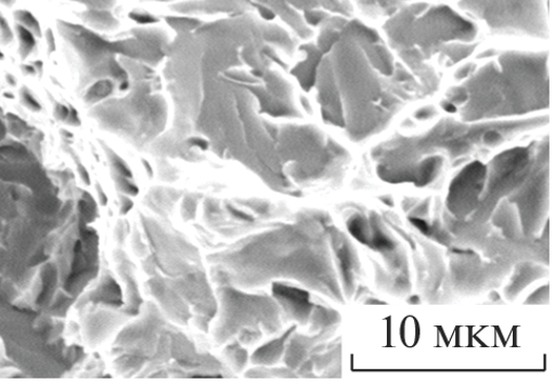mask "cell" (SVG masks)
I'll return each instance as SVG.
<instances>
[{
    "label": "cell",
    "instance_id": "cell-1",
    "mask_svg": "<svg viewBox=\"0 0 555 384\" xmlns=\"http://www.w3.org/2000/svg\"><path fill=\"white\" fill-rule=\"evenodd\" d=\"M333 255L332 230L304 221L246 238L209 259L218 284L250 290L291 279L344 303Z\"/></svg>",
    "mask_w": 555,
    "mask_h": 384
},
{
    "label": "cell",
    "instance_id": "cell-2",
    "mask_svg": "<svg viewBox=\"0 0 555 384\" xmlns=\"http://www.w3.org/2000/svg\"><path fill=\"white\" fill-rule=\"evenodd\" d=\"M220 312L215 337L220 345L233 341L251 345L262 333L282 329V310L275 298L241 293L231 284H219Z\"/></svg>",
    "mask_w": 555,
    "mask_h": 384
},
{
    "label": "cell",
    "instance_id": "cell-3",
    "mask_svg": "<svg viewBox=\"0 0 555 384\" xmlns=\"http://www.w3.org/2000/svg\"><path fill=\"white\" fill-rule=\"evenodd\" d=\"M487 169L475 164L466 168L456 178L450 189L448 207L457 217H465L477 207L478 197L482 192Z\"/></svg>",
    "mask_w": 555,
    "mask_h": 384
},
{
    "label": "cell",
    "instance_id": "cell-4",
    "mask_svg": "<svg viewBox=\"0 0 555 384\" xmlns=\"http://www.w3.org/2000/svg\"><path fill=\"white\" fill-rule=\"evenodd\" d=\"M273 293L281 310L287 317L302 323V325L310 322L315 309L310 293L289 284H281V282H275Z\"/></svg>",
    "mask_w": 555,
    "mask_h": 384
},
{
    "label": "cell",
    "instance_id": "cell-5",
    "mask_svg": "<svg viewBox=\"0 0 555 384\" xmlns=\"http://www.w3.org/2000/svg\"><path fill=\"white\" fill-rule=\"evenodd\" d=\"M294 329H292L289 332L285 333L282 337L276 338L269 343V345H266L264 347L260 348L255 355H254V362L258 363V366H273V363H276L279 359L284 355L285 350V343L287 338L292 336L294 333Z\"/></svg>",
    "mask_w": 555,
    "mask_h": 384
},
{
    "label": "cell",
    "instance_id": "cell-6",
    "mask_svg": "<svg viewBox=\"0 0 555 384\" xmlns=\"http://www.w3.org/2000/svg\"><path fill=\"white\" fill-rule=\"evenodd\" d=\"M542 273V269L539 267H533L532 265H522L517 270V274L512 279V284L507 287L506 293L508 297L512 299L518 295V293L524 291L525 287L528 286L529 282L539 279Z\"/></svg>",
    "mask_w": 555,
    "mask_h": 384
},
{
    "label": "cell",
    "instance_id": "cell-7",
    "mask_svg": "<svg viewBox=\"0 0 555 384\" xmlns=\"http://www.w3.org/2000/svg\"><path fill=\"white\" fill-rule=\"evenodd\" d=\"M230 358L233 362L234 369L241 371L248 362V353H246L243 348H241L240 343L235 341L233 345L229 348Z\"/></svg>",
    "mask_w": 555,
    "mask_h": 384
},
{
    "label": "cell",
    "instance_id": "cell-8",
    "mask_svg": "<svg viewBox=\"0 0 555 384\" xmlns=\"http://www.w3.org/2000/svg\"><path fill=\"white\" fill-rule=\"evenodd\" d=\"M20 39H22L23 47L29 52L35 44V40L30 31L24 27H20Z\"/></svg>",
    "mask_w": 555,
    "mask_h": 384
}]
</instances>
